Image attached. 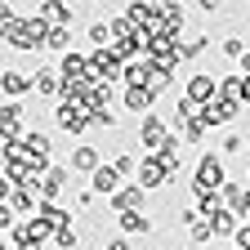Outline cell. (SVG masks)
<instances>
[{
	"label": "cell",
	"mask_w": 250,
	"mask_h": 250,
	"mask_svg": "<svg viewBox=\"0 0 250 250\" xmlns=\"http://www.w3.org/2000/svg\"><path fill=\"white\" fill-rule=\"evenodd\" d=\"M219 188H224V166H219V156H201V166H197V183H192V192H197V197H214Z\"/></svg>",
	"instance_id": "obj_1"
},
{
	"label": "cell",
	"mask_w": 250,
	"mask_h": 250,
	"mask_svg": "<svg viewBox=\"0 0 250 250\" xmlns=\"http://www.w3.org/2000/svg\"><path fill=\"white\" fill-rule=\"evenodd\" d=\"M139 139H143V147H147V152H161V147H166V139H170V130H166V121H161V116H143Z\"/></svg>",
	"instance_id": "obj_2"
},
{
	"label": "cell",
	"mask_w": 250,
	"mask_h": 250,
	"mask_svg": "<svg viewBox=\"0 0 250 250\" xmlns=\"http://www.w3.org/2000/svg\"><path fill=\"white\" fill-rule=\"evenodd\" d=\"M62 188H67V170L54 166V170H45V179H36V197H41V201H54Z\"/></svg>",
	"instance_id": "obj_3"
},
{
	"label": "cell",
	"mask_w": 250,
	"mask_h": 250,
	"mask_svg": "<svg viewBox=\"0 0 250 250\" xmlns=\"http://www.w3.org/2000/svg\"><path fill=\"white\" fill-rule=\"evenodd\" d=\"M36 18L45 27H67L72 22V5H62V0H45V5L36 9Z\"/></svg>",
	"instance_id": "obj_4"
},
{
	"label": "cell",
	"mask_w": 250,
	"mask_h": 250,
	"mask_svg": "<svg viewBox=\"0 0 250 250\" xmlns=\"http://www.w3.org/2000/svg\"><path fill=\"white\" fill-rule=\"evenodd\" d=\"M0 134H5L9 143H18V134H22V107L18 103H5V107H0Z\"/></svg>",
	"instance_id": "obj_5"
},
{
	"label": "cell",
	"mask_w": 250,
	"mask_h": 250,
	"mask_svg": "<svg viewBox=\"0 0 250 250\" xmlns=\"http://www.w3.org/2000/svg\"><path fill=\"white\" fill-rule=\"evenodd\" d=\"M58 125H62L67 134H85V130H89V116H85L81 107H72V103H62V107H58Z\"/></svg>",
	"instance_id": "obj_6"
},
{
	"label": "cell",
	"mask_w": 250,
	"mask_h": 250,
	"mask_svg": "<svg viewBox=\"0 0 250 250\" xmlns=\"http://www.w3.org/2000/svg\"><path fill=\"white\" fill-rule=\"evenodd\" d=\"M170 174H166V166L156 161V156H147V161L139 166V188H161Z\"/></svg>",
	"instance_id": "obj_7"
},
{
	"label": "cell",
	"mask_w": 250,
	"mask_h": 250,
	"mask_svg": "<svg viewBox=\"0 0 250 250\" xmlns=\"http://www.w3.org/2000/svg\"><path fill=\"white\" fill-rule=\"evenodd\" d=\"M214 89H219V81L214 76H192V81H188V99H192V103H201V99H214Z\"/></svg>",
	"instance_id": "obj_8"
},
{
	"label": "cell",
	"mask_w": 250,
	"mask_h": 250,
	"mask_svg": "<svg viewBox=\"0 0 250 250\" xmlns=\"http://www.w3.org/2000/svg\"><path fill=\"white\" fill-rule=\"evenodd\" d=\"M152 99H156V94L147 85H130V89H125V107H130V112H147Z\"/></svg>",
	"instance_id": "obj_9"
},
{
	"label": "cell",
	"mask_w": 250,
	"mask_h": 250,
	"mask_svg": "<svg viewBox=\"0 0 250 250\" xmlns=\"http://www.w3.org/2000/svg\"><path fill=\"white\" fill-rule=\"evenodd\" d=\"M139 201H143V188H139V183H130V188H116V192H112V206H116L121 214H125V210H134Z\"/></svg>",
	"instance_id": "obj_10"
},
{
	"label": "cell",
	"mask_w": 250,
	"mask_h": 250,
	"mask_svg": "<svg viewBox=\"0 0 250 250\" xmlns=\"http://www.w3.org/2000/svg\"><path fill=\"white\" fill-rule=\"evenodd\" d=\"M36 219H41L45 228H62V224H67V210L54 206V201H41V206H36Z\"/></svg>",
	"instance_id": "obj_11"
},
{
	"label": "cell",
	"mask_w": 250,
	"mask_h": 250,
	"mask_svg": "<svg viewBox=\"0 0 250 250\" xmlns=\"http://www.w3.org/2000/svg\"><path fill=\"white\" fill-rule=\"evenodd\" d=\"M0 89L18 99V94H27V89H31V76H27V72H0Z\"/></svg>",
	"instance_id": "obj_12"
},
{
	"label": "cell",
	"mask_w": 250,
	"mask_h": 250,
	"mask_svg": "<svg viewBox=\"0 0 250 250\" xmlns=\"http://www.w3.org/2000/svg\"><path fill=\"white\" fill-rule=\"evenodd\" d=\"M31 89H41V94H62V76L49 72V67H41L36 76H31Z\"/></svg>",
	"instance_id": "obj_13"
},
{
	"label": "cell",
	"mask_w": 250,
	"mask_h": 250,
	"mask_svg": "<svg viewBox=\"0 0 250 250\" xmlns=\"http://www.w3.org/2000/svg\"><path fill=\"white\" fill-rule=\"evenodd\" d=\"M116 188H121V174L112 170V166H99V170H94V192H116Z\"/></svg>",
	"instance_id": "obj_14"
},
{
	"label": "cell",
	"mask_w": 250,
	"mask_h": 250,
	"mask_svg": "<svg viewBox=\"0 0 250 250\" xmlns=\"http://www.w3.org/2000/svg\"><path fill=\"white\" fill-rule=\"evenodd\" d=\"M31 206H36V192H31V188H14L9 192V210L14 214H31Z\"/></svg>",
	"instance_id": "obj_15"
},
{
	"label": "cell",
	"mask_w": 250,
	"mask_h": 250,
	"mask_svg": "<svg viewBox=\"0 0 250 250\" xmlns=\"http://www.w3.org/2000/svg\"><path fill=\"white\" fill-rule=\"evenodd\" d=\"M72 170L94 174V170H99V152H94V147H76V152H72Z\"/></svg>",
	"instance_id": "obj_16"
},
{
	"label": "cell",
	"mask_w": 250,
	"mask_h": 250,
	"mask_svg": "<svg viewBox=\"0 0 250 250\" xmlns=\"http://www.w3.org/2000/svg\"><path fill=\"white\" fill-rule=\"evenodd\" d=\"M121 228H125V232H147L152 219H147L143 210H125V214H121Z\"/></svg>",
	"instance_id": "obj_17"
},
{
	"label": "cell",
	"mask_w": 250,
	"mask_h": 250,
	"mask_svg": "<svg viewBox=\"0 0 250 250\" xmlns=\"http://www.w3.org/2000/svg\"><path fill=\"white\" fill-rule=\"evenodd\" d=\"M89 41L99 45V49H112V27H107V22H94V27H89Z\"/></svg>",
	"instance_id": "obj_18"
},
{
	"label": "cell",
	"mask_w": 250,
	"mask_h": 250,
	"mask_svg": "<svg viewBox=\"0 0 250 250\" xmlns=\"http://www.w3.org/2000/svg\"><path fill=\"white\" fill-rule=\"evenodd\" d=\"M45 45L49 49H67L72 41H67V27H45Z\"/></svg>",
	"instance_id": "obj_19"
},
{
	"label": "cell",
	"mask_w": 250,
	"mask_h": 250,
	"mask_svg": "<svg viewBox=\"0 0 250 250\" xmlns=\"http://www.w3.org/2000/svg\"><path fill=\"white\" fill-rule=\"evenodd\" d=\"M201 49H206V36H192L188 45H179V58H197Z\"/></svg>",
	"instance_id": "obj_20"
},
{
	"label": "cell",
	"mask_w": 250,
	"mask_h": 250,
	"mask_svg": "<svg viewBox=\"0 0 250 250\" xmlns=\"http://www.w3.org/2000/svg\"><path fill=\"white\" fill-rule=\"evenodd\" d=\"M54 241L67 250V246H76V232H72V224H62V228H54Z\"/></svg>",
	"instance_id": "obj_21"
},
{
	"label": "cell",
	"mask_w": 250,
	"mask_h": 250,
	"mask_svg": "<svg viewBox=\"0 0 250 250\" xmlns=\"http://www.w3.org/2000/svg\"><path fill=\"white\" fill-rule=\"evenodd\" d=\"M224 54H228V58H241V54H246V45H241L237 36H228V41H224Z\"/></svg>",
	"instance_id": "obj_22"
},
{
	"label": "cell",
	"mask_w": 250,
	"mask_h": 250,
	"mask_svg": "<svg viewBox=\"0 0 250 250\" xmlns=\"http://www.w3.org/2000/svg\"><path fill=\"white\" fill-rule=\"evenodd\" d=\"M112 170H116V174H134V156H116Z\"/></svg>",
	"instance_id": "obj_23"
},
{
	"label": "cell",
	"mask_w": 250,
	"mask_h": 250,
	"mask_svg": "<svg viewBox=\"0 0 250 250\" xmlns=\"http://www.w3.org/2000/svg\"><path fill=\"white\" fill-rule=\"evenodd\" d=\"M14 219H18V214H14L5 201H0V232H5V228H14Z\"/></svg>",
	"instance_id": "obj_24"
},
{
	"label": "cell",
	"mask_w": 250,
	"mask_h": 250,
	"mask_svg": "<svg viewBox=\"0 0 250 250\" xmlns=\"http://www.w3.org/2000/svg\"><path fill=\"white\" fill-rule=\"evenodd\" d=\"M224 152H228V156H232V152H241V139H237V134H228V139H224Z\"/></svg>",
	"instance_id": "obj_25"
},
{
	"label": "cell",
	"mask_w": 250,
	"mask_h": 250,
	"mask_svg": "<svg viewBox=\"0 0 250 250\" xmlns=\"http://www.w3.org/2000/svg\"><path fill=\"white\" fill-rule=\"evenodd\" d=\"M9 192H14V183H9V179H5V174H0V201H5V197H9Z\"/></svg>",
	"instance_id": "obj_26"
},
{
	"label": "cell",
	"mask_w": 250,
	"mask_h": 250,
	"mask_svg": "<svg viewBox=\"0 0 250 250\" xmlns=\"http://www.w3.org/2000/svg\"><path fill=\"white\" fill-rule=\"evenodd\" d=\"M107 250H130V241H125V237H116V241H107Z\"/></svg>",
	"instance_id": "obj_27"
},
{
	"label": "cell",
	"mask_w": 250,
	"mask_h": 250,
	"mask_svg": "<svg viewBox=\"0 0 250 250\" xmlns=\"http://www.w3.org/2000/svg\"><path fill=\"white\" fill-rule=\"evenodd\" d=\"M241 99H250V76H246V81H241Z\"/></svg>",
	"instance_id": "obj_28"
},
{
	"label": "cell",
	"mask_w": 250,
	"mask_h": 250,
	"mask_svg": "<svg viewBox=\"0 0 250 250\" xmlns=\"http://www.w3.org/2000/svg\"><path fill=\"white\" fill-rule=\"evenodd\" d=\"M201 9H219V0H201Z\"/></svg>",
	"instance_id": "obj_29"
},
{
	"label": "cell",
	"mask_w": 250,
	"mask_h": 250,
	"mask_svg": "<svg viewBox=\"0 0 250 250\" xmlns=\"http://www.w3.org/2000/svg\"><path fill=\"white\" fill-rule=\"evenodd\" d=\"M0 250H14V246H9V241H0Z\"/></svg>",
	"instance_id": "obj_30"
},
{
	"label": "cell",
	"mask_w": 250,
	"mask_h": 250,
	"mask_svg": "<svg viewBox=\"0 0 250 250\" xmlns=\"http://www.w3.org/2000/svg\"><path fill=\"white\" fill-rule=\"evenodd\" d=\"M246 72H250V54H246Z\"/></svg>",
	"instance_id": "obj_31"
}]
</instances>
